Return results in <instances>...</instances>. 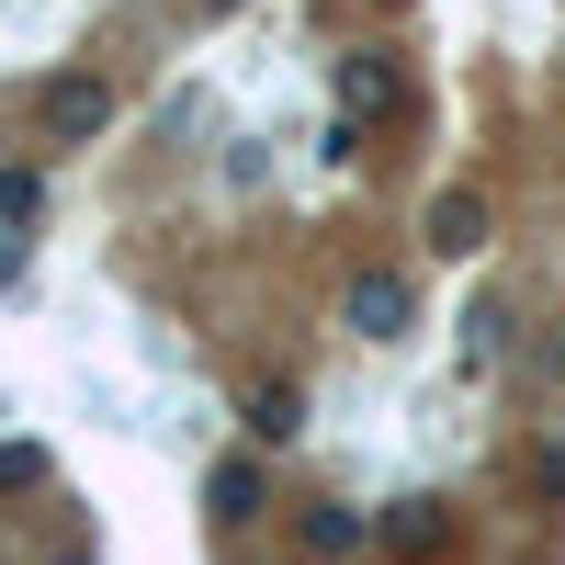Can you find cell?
<instances>
[{"label":"cell","instance_id":"6da1fadb","mask_svg":"<svg viewBox=\"0 0 565 565\" xmlns=\"http://www.w3.org/2000/svg\"><path fill=\"white\" fill-rule=\"evenodd\" d=\"M34 125H45V148H79V136H103V125H114V90H103V79H45Z\"/></svg>","mask_w":565,"mask_h":565},{"label":"cell","instance_id":"7a4b0ae2","mask_svg":"<svg viewBox=\"0 0 565 565\" xmlns=\"http://www.w3.org/2000/svg\"><path fill=\"white\" fill-rule=\"evenodd\" d=\"M407 317H418L407 271H351V328L362 340H407Z\"/></svg>","mask_w":565,"mask_h":565},{"label":"cell","instance_id":"3957f363","mask_svg":"<svg viewBox=\"0 0 565 565\" xmlns=\"http://www.w3.org/2000/svg\"><path fill=\"white\" fill-rule=\"evenodd\" d=\"M362 543H373V521H362V509H340V498H317L306 521H295V554H306V565H351Z\"/></svg>","mask_w":565,"mask_h":565},{"label":"cell","instance_id":"277c9868","mask_svg":"<svg viewBox=\"0 0 565 565\" xmlns=\"http://www.w3.org/2000/svg\"><path fill=\"white\" fill-rule=\"evenodd\" d=\"M441 532H452L441 498H396L385 521H373V543H385V554H441Z\"/></svg>","mask_w":565,"mask_h":565},{"label":"cell","instance_id":"5b68a950","mask_svg":"<svg viewBox=\"0 0 565 565\" xmlns=\"http://www.w3.org/2000/svg\"><path fill=\"white\" fill-rule=\"evenodd\" d=\"M430 249H441V260H476V249H487V204H476V193H441V204H430Z\"/></svg>","mask_w":565,"mask_h":565},{"label":"cell","instance_id":"8992f818","mask_svg":"<svg viewBox=\"0 0 565 565\" xmlns=\"http://www.w3.org/2000/svg\"><path fill=\"white\" fill-rule=\"evenodd\" d=\"M306 430V385H249V441H295Z\"/></svg>","mask_w":565,"mask_h":565},{"label":"cell","instance_id":"52a82bcc","mask_svg":"<svg viewBox=\"0 0 565 565\" xmlns=\"http://www.w3.org/2000/svg\"><path fill=\"white\" fill-rule=\"evenodd\" d=\"M385 103H396V68H385V57H351V68H340V114L362 125V114H385Z\"/></svg>","mask_w":565,"mask_h":565},{"label":"cell","instance_id":"ba28073f","mask_svg":"<svg viewBox=\"0 0 565 565\" xmlns=\"http://www.w3.org/2000/svg\"><path fill=\"white\" fill-rule=\"evenodd\" d=\"M498 351H509V306L487 295V306H463V373H498Z\"/></svg>","mask_w":565,"mask_h":565},{"label":"cell","instance_id":"9c48e42d","mask_svg":"<svg viewBox=\"0 0 565 565\" xmlns=\"http://www.w3.org/2000/svg\"><path fill=\"white\" fill-rule=\"evenodd\" d=\"M215 521H249V509H260V463H215Z\"/></svg>","mask_w":565,"mask_h":565},{"label":"cell","instance_id":"30bf717a","mask_svg":"<svg viewBox=\"0 0 565 565\" xmlns=\"http://www.w3.org/2000/svg\"><path fill=\"white\" fill-rule=\"evenodd\" d=\"M34 204H45V181L34 170H0V215H34Z\"/></svg>","mask_w":565,"mask_h":565},{"label":"cell","instance_id":"8fae6325","mask_svg":"<svg viewBox=\"0 0 565 565\" xmlns=\"http://www.w3.org/2000/svg\"><path fill=\"white\" fill-rule=\"evenodd\" d=\"M57 565H90V554H79V543H68V554H57Z\"/></svg>","mask_w":565,"mask_h":565},{"label":"cell","instance_id":"7c38bea8","mask_svg":"<svg viewBox=\"0 0 565 565\" xmlns=\"http://www.w3.org/2000/svg\"><path fill=\"white\" fill-rule=\"evenodd\" d=\"M204 12H238V0H204Z\"/></svg>","mask_w":565,"mask_h":565}]
</instances>
